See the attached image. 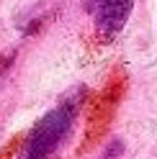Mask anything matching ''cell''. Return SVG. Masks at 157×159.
<instances>
[{
	"mask_svg": "<svg viewBox=\"0 0 157 159\" xmlns=\"http://www.w3.org/2000/svg\"><path fill=\"white\" fill-rule=\"evenodd\" d=\"M77 108L80 100H64L39 118L23 144V159H52L72 131Z\"/></svg>",
	"mask_w": 157,
	"mask_h": 159,
	"instance_id": "1",
	"label": "cell"
},
{
	"mask_svg": "<svg viewBox=\"0 0 157 159\" xmlns=\"http://www.w3.org/2000/svg\"><path fill=\"white\" fill-rule=\"evenodd\" d=\"M85 8L95 13V31L101 39H113L126 26L134 0H85Z\"/></svg>",
	"mask_w": 157,
	"mask_h": 159,
	"instance_id": "2",
	"label": "cell"
},
{
	"mask_svg": "<svg viewBox=\"0 0 157 159\" xmlns=\"http://www.w3.org/2000/svg\"><path fill=\"white\" fill-rule=\"evenodd\" d=\"M121 93H124V80L108 82L101 93L95 95V103L90 108V141L98 139L106 128H108L111 118L116 113V105H119V100H121Z\"/></svg>",
	"mask_w": 157,
	"mask_h": 159,
	"instance_id": "3",
	"label": "cell"
},
{
	"mask_svg": "<svg viewBox=\"0 0 157 159\" xmlns=\"http://www.w3.org/2000/svg\"><path fill=\"white\" fill-rule=\"evenodd\" d=\"M121 154H124V144L119 141V139H113V141L108 144V149L103 152V157H101V159H119Z\"/></svg>",
	"mask_w": 157,
	"mask_h": 159,
	"instance_id": "4",
	"label": "cell"
}]
</instances>
